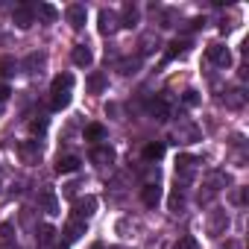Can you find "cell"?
I'll return each mask as SVG.
<instances>
[{
  "instance_id": "12",
  "label": "cell",
  "mask_w": 249,
  "mask_h": 249,
  "mask_svg": "<svg viewBox=\"0 0 249 249\" xmlns=\"http://www.w3.org/2000/svg\"><path fill=\"white\" fill-rule=\"evenodd\" d=\"M91 161L100 164V167H108V164L114 161V150H111V147H94V150H91Z\"/></svg>"
},
{
  "instance_id": "1",
  "label": "cell",
  "mask_w": 249,
  "mask_h": 249,
  "mask_svg": "<svg viewBox=\"0 0 249 249\" xmlns=\"http://www.w3.org/2000/svg\"><path fill=\"white\" fill-rule=\"evenodd\" d=\"M205 56H208V62L217 65V68H229V65H231V53H229L226 44H211V47L205 50Z\"/></svg>"
},
{
  "instance_id": "11",
  "label": "cell",
  "mask_w": 249,
  "mask_h": 249,
  "mask_svg": "<svg viewBox=\"0 0 249 249\" xmlns=\"http://www.w3.org/2000/svg\"><path fill=\"white\" fill-rule=\"evenodd\" d=\"M82 234H85V220L71 217V220H68V226H65V240H68V243H73V240H79Z\"/></svg>"
},
{
  "instance_id": "36",
  "label": "cell",
  "mask_w": 249,
  "mask_h": 249,
  "mask_svg": "<svg viewBox=\"0 0 249 249\" xmlns=\"http://www.w3.org/2000/svg\"><path fill=\"white\" fill-rule=\"evenodd\" d=\"M91 249H103V243H94V246H91Z\"/></svg>"
},
{
  "instance_id": "19",
  "label": "cell",
  "mask_w": 249,
  "mask_h": 249,
  "mask_svg": "<svg viewBox=\"0 0 249 249\" xmlns=\"http://www.w3.org/2000/svg\"><path fill=\"white\" fill-rule=\"evenodd\" d=\"M223 103H226L229 108H240V106L246 103V97H243V91H229V94L223 97Z\"/></svg>"
},
{
  "instance_id": "3",
  "label": "cell",
  "mask_w": 249,
  "mask_h": 249,
  "mask_svg": "<svg viewBox=\"0 0 249 249\" xmlns=\"http://www.w3.org/2000/svg\"><path fill=\"white\" fill-rule=\"evenodd\" d=\"M196 164H199V159H194V156H179V159H176V176H179V179H194Z\"/></svg>"
},
{
  "instance_id": "31",
  "label": "cell",
  "mask_w": 249,
  "mask_h": 249,
  "mask_svg": "<svg viewBox=\"0 0 249 249\" xmlns=\"http://www.w3.org/2000/svg\"><path fill=\"white\" fill-rule=\"evenodd\" d=\"M199 103V94L196 91H185V106H196Z\"/></svg>"
},
{
  "instance_id": "13",
  "label": "cell",
  "mask_w": 249,
  "mask_h": 249,
  "mask_svg": "<svg viewBox=\"0 0 249 249\" xmlns=\"http://www.w3.org/2000/svg\"><path fill=\"white\" fill-rule=\"evenodd\" d=\"M79 159L76 156H59V161H56V173H62V176H68V173H76L79 170Z\"/></svg>"
},
{
  "instance_id": "8",
  "label": "cell",
  "mask_w": 249,
  "mask_h": 249,
  "mask_svg": "<svg viewBox=\"0 0 249 249\" xmlns=\"http://www.w3.org/2000/svg\"><path fill=\"white\" fill-rule=\"evenodd\" d=\"M141 202H144L147 208H156V205L161 202V185H159V182L144 185V191H141Z\"/></svg>"
},
{
  "instance_id": "7",
  "label": "cell",
  "mask_w": 249,
  "mask_h": 249,
  "mask_svg": "<svg viewBox=\"0 0 249 249\" xmlns=\"http://www.w3.org/2000/svg\"><path fill=\"white\" fill-rule=\"evenodd\" d=\"M117 27H120L117 12H111V9H100V33H103V36H111Z\"/></svg>"
},
{
  "instance_id": "24",
  "label": "cell",
  "mask_w": 249,
  "mask_h": 249,
  "mask_svg": "<svg viewBox=\"0 0 249 249\" xmlns=\"http://www.w3.org/2000/svg\"><path fill=\"white\" fill-rule=\"evenodd\" d=\"M173 249H199V240L191 237V234H185V237H179V240L173 243Z\"/></svg>"
},
{
  "instance_id": "27",
  "label": "cell",
  "mask_w": 249,
  "mask_h": 249,
  "mask_svg": "<svg viewBox=\"0 0 249 249\" xmlns=\"http://www.w3.org/2000/svg\"><path fill=\"white\" fill-rule=\"evenodd\" d=\"M38 15H44L47 21H56V18H59V12H56L50 3H38Z\"/></svg>"
},
{
  "instance_id": "16",
  "label": "cell",
  "mask_w": 249,
  "mask_h": 249,
  "mask_svg": "<svg viewBox=\"0 0 249 249\" xmlns=\"http://www.w3.org/2000/svg\"><path fill=\"white\" fill-rule=\"evenodd\" d=\"M106 138V126L103 123H91V126H85V141H103Z\"/></svg>"
},
{
  "instance_id": "32",
  "label": "cell",
  "mask_w": 249,
  "mask_h": 249,
  "mask_svg": "<svg viewBox=\"0 0 249 249\" xmlns=\"http://www.w3.org/2000/svg\"><path fill=\"white\" fill-rule=\"evenodd\" d=\"M53 234H56V231H53L50 226H44V229H41V243H53Z\"/></svg>"
},
{
  "instance_id": "30",
  "label": "cell",
  "mask_w": 249,
  "mask_h": 249,
  "mask_svg": "<svg viewBox=\"0 0 249 249\" xmlns=\"http://www.w3.org/2000/svg\"><path fill=\"white\" fill-rule=\"evenodd\" d=\"M9 234H12V226L3 223V226H0V243H9Z\"/></svg>"
},
{
  "instance_id": "37",
  "label": "cell",
  "mask_w": 249,
  "mask_h": 249,
  "mask_svg": "<svg viewBox=\"0 0 249 249\" xmlns=\"http://www.w3.org/2000/svg\"><path fill=\"white\" fill-rule=\"evenodd\" d=\"M56 249H68V246H65V243H59V246H56Z\"/></svg>"
},
{
  "instance_id": "28",
  "label": "cell",
  "mask_w": 249,
  "mask_h": 249,
  "mask_svg": "<svg viewBox=\"0 0 249 249\" xmlns=\"http://www.w3.org/2000/svg\"><path fill=\"white\" fill-rule=\"evenodd\" d=\"M185 47H188V44L173 41V44H170V50H167V62H170V59H176V56H182V53H185Z\"/></svg>"
},
{
  "instance_id": "5",
  "label": "cell",
  "mask_w": 249,
  "mask_h": 249,
  "mask_svg": "<svg viewBox=\"0 0 249 249\" xmlns=\"http://www.w3.org/2000/svg\"><path fill=\"white\" fill-rule=\"evenodd\" d=\"M12 21H15V27L30 30V27H33V21H36V9H33V6H18V9L12 12Z\"/></svg>"
},
{
  "instance_id": "10",
  "label": "cell",
  "mask_w": 249,
  "mask_h": 249,
  "mask_svg": "<svg viewBox=\"0 0 249 249\" xmlns=\"http://www.w3.org/2000/svg\"><path fill=\"white\" fill-rule=\"evenodd\" d=\"M94 208H97V199H94V196L76 199V205H73V217H76V220H88V217L94 214Z\"/></svg>"
},
{
  "instance_id": "22",
  "label": "cell",
  "mask_w": 249,
  "mask_h": 249,
  "mask_svg": "<svg viewBox=\"0 0 249 249\" xmlns=\"http://www.w3.org/2000/svg\"><path fill=\"white\" fill-rule=\"evenodd\" d=\"M182 205H185V191L176 185V188H173V194H170V211H179Z\"/></svg>"
},
{
  "instance_id": "14",
  "label": "cell",
  "mask_w": 249,
  "mask_h": 249,
  "mask_svg": "<svg viewBox=\"0 0 249 249\" xmlns=\"http://www.w3.org/2000/svg\"><path fill=\"white\" fill-rule=\"evenodd\" d=\"M53 97H50V108L53 111H62L68 103H71V91H50Z\"/></svg>"
},
{
  "instance_id": "9",
  "label": "cell",
  "mask_w": 249,
  "mask_h": 249,
  "mask_svg": "<svg viewBox=\"0 0 249 249\" xmlns=\"http://www.w3.org/2000/svg\"><path fill=\"white\" fill-rule=\"evenodd\" d=\"M71 59H73V65H76V68H88V65L94 62V53H91V47H88V44H76V47H73V53H71Z\"/></svg>"
},
{
  "instance_id": "6",
  "label": "cell",
  "mask_w": 249,
  "mask_h": 249,
  "mask_svg": "<svg viewBox=\"0 0 249 249\" xmlns=\"http://www.w3.org/2000/svg\"><path fill=\"white\" fill-rule=\"evenodd\" d=\"M68 24L73 27V30H82L85 27V18H88V9L82 6V3H73V6H68Z\"/></svg>"
},
{
  "instance_id": "29",
  "label": "cell",
  "mask_w": 249,
  "mask_h": 249,
  "mask_svg": "<svg viewBox=\"0 0 249 249\" xmlns=\"http://www.w3.org/2000/svg\"><path fill=\"white\" fill-rule=\"evenodd\" d=\"M120 68H123L120 73H126V76H129V73H135V71H138V59H132V62H129V59H126V62H120Z\"/></svg>"
},
{
  "instance_id": "35",
  "label": "cell",
  "mask_w": 249,
  "mask_h": 249,
  "mask_svg": "<svg viewBox=\"0 0 249 249\" xmlns=\"http://www.w3.org/2000/svg\"><path fill=\"white\" fill-rule=\"evenodd\" d=\"M223 249H240V246H237L234 240H226V246H223Z\"/></svg>"
},
{
  "instance_id": "26",
  "label": "cell",
  "mask_w": 249,
  "mask_h": 249,
  "mask_svg": "<svg viewBox=\"0 0 249 249\" xmlns=\"http://www.w3.org/2000/svg\"><path fill=\"white\" fill-rule=\"evenodd\" d=\"M135 21H138V9L126 6V9H123V27H135Z\"/></svg>"
},
{
  "instance_id": "23",
  "label": "cell",
  "mask_w": 249,
  "mask_h": 249,
  "mask_svg": "<svg viewBox=\"0 0 249 249\" xmlns=\"http://www.w3.org/2000/svg\"><path fill=\"white\" fill-rule=\"evenodd\" d=\"M88 88H91L94 94H100V91L106 88V76H103V73H91V76H88Z\"/></svg>"
},
{
  "instance_id": "21",
  "label": "cell",
  "mask_w": 249,
  "mask_h": 249,
  "mask_svg": "<svg viewBox=\"0 0 249 249\" xmlns=\"http://www.w3.org/2000/svg\"><path fill=\"white\" fill-rule=\"evenodd\" d=\"M41 202H44L47 214H59V199H56L53 191H44V194H41Z\"/></svg>"
},
{
  "instance_id": "2",
  "label": "cell",
  "mask_w": 249,
  "mask_h": 249,
  "mask_svg": "<svg viewBox=\"0 0 249 249\" xmlns=\"http://www.w3.org/2000/svg\"><path fill=\"white\" fill-rule=\"evenodd\" d=\"M226 229H229V214L223 208H214L211 217H208V234L220 237V234H226Z\"/></svg>"
},
{
  "instance_id": "33",
  "label": "cell",
  "mask_w": 249,
  "mask_h": 249,
  "mask_svg": "<svg viewBox=\"0 0 249 249\" xmlns=\"http://www.w3.org/2000/svg\"><path fill=\"white\" fill-rule=\"evenodd\" d=\"M9 94H12V91H9V85H3V82H0V106H3V103L9 100Z\"/></svg>"
},
{
  "instance_id": "17",
  "label": "cell",
  "mask_w": 249,
  "mask_h": 249,
  "mask_svg": "<svg viewBox=\"0 0 249 249\" xmlns=\"http://www.w3.org/2000/svg\"><path fill=\"white\" fill-rule=\"evenodd\" d=\"M41 65H44V53H33V56L24 59V71H27V73H36Z\"/></svg>"
},
{
  "instance_id": "4",
  "label": "cell",
  "mask_w": 249,
  "mask_h": 249,
  "mask_svg": "<svg viewBox=\"0 0 249 249\" xmlns=\"http://www.w3.org/2000/svg\"><path fill=\"white\" fill-rule=\"evenodd\" d=\"M18 153H21V161H24V164H36V161L41 159V144H38V141H24V144L18 147Z\"/></svg>"
},
{
  "instance_id": "15",
  "label": "cell",
  "mask_w": 249,
  "mask_h": 249,
  "mask_svg": "<svg viewBox=\"0 0 249 249\" xmlns=\"http://www.w3.org/2000/svg\"><path fill=\"white\" fill-rule=\"evenodd\" d=\"M150 114L156 117V120H167V114H170V108H167V103L164 100H150Z\"/></svg>"
},
{
  "instance_id": "20",
  "label": "cell",
  "mask_w": 249,
  "mask_h": 249,
  "mask_svg": "<svg viewBox=\"0 0 249 249\" xmlns=\"http://www.w3.org/2000/svg\"><path fill=\"white\" fill-rule=\"evenodd\" d=\"M161 156H164V144H147L144 147V159L147 161H159Z\"/></svg>"
},
{
  "instance_id": "34",
  "label": "cell",
  "mask_w": 249,
  "mask_h": 249,
  "mask_svg": "<svg viewBox=\"0 0 249 249\" xmlns=\"http://www.w3.org/2000/svg\"><path fill=\"white\" fill-rule=\"evenodd\" d=\"M30 129H33V132H44V129H47V123H44V120H33V123H30Z\"/></svg>"
},
{
  "instance_id": "25",
  "label": "cell",
  "mask_w": 249,
  "mask_h": 249,
  "mask_svg": "<svg viewBox=\"0 0 249 249\" xmlns=\"http://www.w3.org/2000/svg\"><path fill=\"white\" fill-rule=\"evenodd\" d=\"M15 68H18V62H15L12 56H3V59H0V73H3V76H12Z\"/></svg>"
},
{
  "instance_id": "18",
  "label": "cell",
  "mask_w": 249,
  "mask_h": 249,
  "mask_svg": "<svg viewBox=\"0 0 249 249\" xmlns=\"http://www.w3.org/2000/svg\"><path fill=\"white\" fill-rule=\"evenodd\" d=\"M71 85H73V76H71V73H59V76L53 79L50 91H71Z\"/></svg>"
}]
</instances>
